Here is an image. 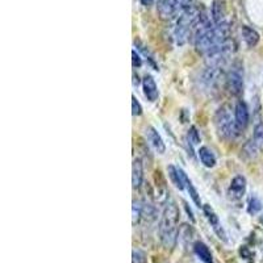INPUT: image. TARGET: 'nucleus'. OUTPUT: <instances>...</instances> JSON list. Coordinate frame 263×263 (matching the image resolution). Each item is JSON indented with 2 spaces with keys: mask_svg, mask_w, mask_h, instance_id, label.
Wrapping results in <instances>:
<instances>
[{
  "mask_svg": "<svg viewBox=\"0 0 263 263\" xmlns=\"http://www.w3.org/2000/svg\"><path fill=\"white\" fill-rule=\"evenodd\" d=\"M228 32H229V27L225 21L220 24H215L206 20L199 23L194 37L195 48L197 51L206 54L212 49L228 41Z\"/></svg>",
  "mask_w": 263,
  "mask_h": 263,
  "instance_id": "f257e3e1",
  "label": "nucleus"
},
{
  "mask_svg": "<svg viewBox=\"0 0 263 263\" xmlns=\"http://www.w3.org/2000/svg\"><path fill=\"white\" fill-rule=\"evenodd\" d=\"M179 208L174 201L164 206L158 227L161 243L166 249H173L178 241V222H179Z\"/></svg>",
  "mask_w": 263,
  "mask_h": 263,
  "instance_id": "f03ea898",
  "label": "nucleus"
},
{
  "mask_svg": "<svg viewBox=\"0 0 263 263\" xmlns=\"http://www.w3.org/2000/svg\"><path fill=\"white\" fill-rule=\"evenodd\" d=\"M199 16L200 15L195 7H190L184 12L180 13L177 24H175V29H174V39H175L177 45H184L187 42L191 30L200 23Z\"/></svg>",
  "mask_w": 263,
  "mask_h": 263,
  "instance_id": "7ed1b4c3",
  "label": "nucleus"
},
{
  "mask_svg": "<svg viewBox=\"0 0 263 263\" xmlns=\"http://www.w3.org/2000/svg\"><path fill=\"white\" fill-rule=\"evenodd\" d=\"M215 126L218 136L222 138L233 137L237 132L236 120L234 116H232V109L228 105H221L216 111Z\"/></svg>",
  "mask_w": 263,
  "mask_h": 263,
  "instance_id": "20e7f679",
  "label": "nucleus"
},
{
  "mask_svg": "<svg viewBox=\"0 0 263 263\" xmlns=\"http://www.w3.org/2000/svg\"><path fill=\"white\" fill-rule=\"evenodd\" d=\"M194 0H159L157 9L162 18L167 20V18L174 17V16L180 15L192 7Z\"/></svg>",
  "mask_w": 263,
  "mask_h": 263,
  "instance_id": "39448f33",
  "label": "nucleus"
},
{
  "mask_svg": "<svg viewBox=\"0 0 263 263\" xmlns=\"http://www.w3.org/2000/svg\"><path fill=\"white\" fill-rule=\"evenodd\" d=\"M228 88L234 96H241L243 92V69L239 63H234L228 74Z\"/></svg>",
  "mask_w": 263,
  "mask_h": 263,
  "instance_id": "423d86ee",
  "label": "nucleus"
},
{
  "mask_svg": "<svg viewBox=\"0 0 263 263\" xmlns=\"http://www.w3.org/2000/svg\"><path fill=\"white\" fill-rule=\"evenodd\" d=\"M203 211H204V215H205L206 220L210 221L211 227H212L213 232L217 234V237L221 241L227 242V233H225L224 228H222L221 222H220V218L218 216L216 215V212L213 211V208L211 205H203Z\"/></svg>",
  "mask_w": 263,
  "mask_h": 263,
  "instance_id": "0eeeda50",
  "label": "nucleus"
},
{
  "mask_svg": "<svg viewBox=\"0 0 263 263\" xmlns=\"http://www.w3.org/2000/svg\"><path fill=\"white\" fill-rule=\"evenodd\" d=\"M234 120H236L237 132H242L248 126L249 120H250L249 108L246 103L242 102V100L237 102L236 107H234Z\"/></svg>",
  "mask_w": 263,
  "mask_h": 263,
  "instance_id": "6e6552de",
  "label": "nucleus"
},
{
  "mask_svg": "<svg viewBox=\"0 0 263 263\" xmlns=\"http://www.w3.org/2000/svg\"><path fill=\"white\" fill-rule=\"evenodd\" d=\"M245 192H246L245 177H242V175H237V177H234L233 179H232V182H230L228 194H229V196L232 197L233 200H238V199H241V197L245 195Z\"/></svg>",
  "mask_w": 263,
  "mask_h": 263,
  "instance_id": "1a4fd4ad",
  "label": "nucleus"
},
{
  "mask_svg": "<svg viewBox=\"0 0 263 263\" xmlns=\"http://www.w3.org/2000/svg\"><path fill=\"white\" fill-rule=\"evenodd\" d=\"M146 138L149 141V144L153 146V149L156 150L158 154H164L166 145L163 142V138L161 137V135L154 126H147L146 128Z\"/></svg>",
  "mask_w": 263,
  "mask_h": 263,
  "instance_id": "9d476101",
  "label": "nucleus"
},
{
  "mask_svg": "<svg viewBox=\"0 0 263 263\" xmlns=\"http://www.w3.org/2000/svg\"><path fill=\"white\" fill-rule=\"evenodd\" d=\"M142 88H144V95L146 96V99L149 102L153 103L158 99V87H157L156 81H154V78H153L152 75H146V77L142 79Z\"/></svg>",
  "mask_w": 263,
  "mask_h": 263,
  "instance_id": "9b49d317",
  "label": "nucleus"
},
{
  "mask_svg": "<svg viewBox=\"0 0 263 263\" xmlns=\"http://www.w3.org/2000/svg\"><path fill=\"white\" fill-rule=\"evenodd\" d=\"M211 15L215 24H220L225 21V15H227V4L224 0H213L212 7H211Z\"/></svg>",
  "mask_w": 263,
  "mask_h": 263,
  "instance_id": "f8f14e48",
  "label": "nucleus"
},
{
  "mask_svg": "<svg viewBox=\"0 0 263 263\" xmlns=\"http://www.w3.org/2000/svg\"><path fill=\"white\" fill-rule=\"evenodd\" d=\"M144 180V164L140 158H136L132 166V185L133 189H140Z\"/></svg>",
  "mask_w": 263,
  "mask_h": 263,
  "instance_id": "ddd939ff",
  "label": "nucleus"
},
{
  "mask_svg": "<svg viewBox=\"0 0 263 263\" xmlns=\"http://www.w3.org/2000/svg\"><path fill=\"white\" fill-rule=\"evenodd\" d=\"M194 251L195 254L197 255V258L204 263H213V258H212V253L208 249V246L205 245L201 241H196L194 243Z\"/></svg>",
  "mask_w": 263,
  "mask_h": 263,
  "instance_id": "4468645a",
  "label": "nucleus"
},
{
  "mask_svg": "<svg viewBox=\"0 0 263 263\" xmlns=\"http://www.w3.org/2000/svg\"><path fill=\"white\" fill-rule=\"evenodd\" d=\"M241 33H242L243 41L246 42V45L249 48H254L258 42H259V33L254 28L249 27V25H243L242 29H241Z\"/></svg>",
  "mask_w": 263,
  "mask_h": 263,
  "instance_id": "2eb2a0df",
  "label": "nucleus"
},
{
  "mask_svg": "<svg viewBox=\"0 0 263 263\" xmlns=\"http://www.w3.org/2000/svg\"><path fill=\"white\" fill-rule=\"evenodd\" d=\"M168 177H170L173 184L177 187L178 190H183L185 187L184 180H183V170L179 167H175L173 164H170L167 167Z\"/></svg>",
  "mask_w": 263,
  "mask_h": 263,
  "instance_id": "dca6fc26",
  "label": "nucleus"
},
{
  "mask_svg": "<svg viewBox=\"0 0 263 263\" xmlns=\"http://www.w3.org/2000/svg\"><path fill=\"white\" fill-rule=\"evenodd\" d=\"M197 154H199V158H200L201 163H203L205 167L211 168L216 164V156L213 154V152L210 147L201 146L200 149H199V152H197Z\"/></svg>",
  "mask_w": 263,
  "mask_h": 263,
  "instance_id": "f3484780",
  "label": "nucleus"
},
{
  "mask_svg": "<svg viewBox=\"0 0 263 263\" xmlns=\"http://www.w3.org/2000/svg\"><path fill=\"white\" fill-rule=\"evenodd\" d=\"M183 180H184V185L185 189H187V191H189L190 196H191L192 201L195 203V205L199 206V208H203V205H201V199H200V195H199V192H197V190L195 189L194 184H192V182L190 180V178L187 177V174L183 171Z\"/></svg>",
  "mask_w": 263,
  "mask_h": 263,
  "instance_id": "a211bd4d",
  "label": "nucleus"
},
{
  "mask_svg": "<svg viewBox=\"0 0 263 263\" xmlns=\"http://www.w3.org/2000/svg\"><path fill=\"white\" fill-rule=\"evenodd\" d=\"M259 150H260L259 147L257 146V144H255L254 141H253V138H251V140H249L248 142H246V144L243 145V147H242V156L245 157V158H248V159L255 158Z\"/></svg>",
  "mask_w": 263,
  "mask_h": 263,
  "instance_id": "6ab92c4d",
  "label": "nucleus"
},
{
  "mask_svg": "<svg viewBox=\"0 0 263 263\" xmlns=\"http://www.w3.org/2000/svg\"><path fill=\"white\" fill-rule=\"evenodd\" d=\"M262 211V201L259 200V197L253 195L250 197V200H249V205H248V212L250 215H257Z\"/></svg>",
  "mask_w": 263,
  "mask_h": 263,
  "instance_id": "aec40b11",
  "label": "nucleus"
},
{
  "mask_svg": "<svg viewBox=\"0 0 263 263\" xmlns=\"http://www.w3.org/2000/svg\"><path fill=\"white\" fill-rule=\"evenodd\" d=\"M253 141H254L259 149H263V123H257L254 126L253 133Z\"/></svg>",
  "mask_w": 263,
  "mask_h": 263,
  "instance_id": "412c9836",
  "label": "nucleus"
},
{
  "mask_svg": "<svg viewBox=\"0 0 263 263\" xmlns=\"http://www.w3.org/2000/svg\"><path fill=\"white\" fill-rule=\"evenodd\" d=\"M142 217H144L146 221H154L157 218L156 208H154L152 204L145 203L144 205H142Z\"/></svg>",
  "mask_w": 263,
  "mask_h": 263,
  "instance_id": "4be33fe9",
  "label": "nucleus"
},
{
  "mask_svg": "<svg viewBox=\"0 0 263 263\" xmlns=\"http://www.w3.org/2000/svg\"><path fill=\"white\" fill-rule=\"evenodd\" d=\"M132 262L133 263H146V254L141 249H133L132 251Z\"/></svg>",
  "mask_w": 263,
  "mask_h": 263,
  "instance_id": "5701e85b",
  "label": "nucleus"
},
{
  "mask_svg": "<svg viewBox=\"0 0 263 263\" xmlns=\"http://www.w3.org/2000/svg\"><path fill=\"white\" fill-rule=\"evenodd\" d=\"M141 217H142V205L140 201H133V216H132L133 225L137 224Z\"/></svg>",
  "mask_w": 263,
  "mask_h": 263,
  "instance_id": "b1692460",
  "label": "nucleus"
},
{
  "mask_svg": "<svg viewBox=\"0 0 263 263\" xmlns=\"http://www.w3.org/2000/svg\"><path fill=\"white\" fill-rule=\"evenodd\" d=\"M187 140L189 142H191L192 145H197L200 144V136H199V132L195 126H191L189 129V133H187Z\"/></svg>",
  "mask_w": 263,
  "mask_h": 263,
  "instance_id": "393cba45",
  "label": "nucleus"
},
{
  "mask_svg": "<svg viewBox=\"0 0 263 263\" xmlns=\"http://www.w3.org/2000/svg\"><path fill=\"white\" fill-rule=\"evenodd\" d=\"M132 114L133 116H141L142 115V107L135 95L132 96Z\"/></svg>",
  "mask_w": 263,
  "mask_h": 263,
  "instance_id": "a878e982",
  "label": "nucleus"
},
{
  "mask_svg": "<svg viewBox=\"0 0 263 263\" xmlns=\"http://www.w3.org/2000/svg\"><path fill=\"white\" fill-rule=\"evenodd\" d=\"M132 65H133V67H141L142 66V58L136 50L132 51Z\"/></svg>",
  "mask_w": 263,
  "mask_h": 263,
  "instance_id": "bb28decb",
  "label": "nucleus"
},
{
  "mask_svg": "<svg viewBox=\"0 0 263 263\" xmlns=\"http://www.w3.org/2000/svg\"><path fill=\"white\" fill-rule=\"evenodd\" d=\"M184 204V208H185V212H187V215H189V217H190V220H191L192 222H195V217H194V213H192V211H191V208H189V204L185 203H183Z\"/></svg>",
  "mask_w": 263,
  "mask_h": 263,
  "instance_id": "cd10ccee",
  "label": "nucleus"
},
{
  "mask_svg": "<svg viewBox=\"0 0 263 263\" xmlns=\"http://www.w3.org/2000/svg\"><path fill=\"white\" fill-rule=\"evenodd\" d=\"M154 2H156V0H140V3L142 4L144 7L153 6V4H154Z\"/></svg>",
  "mask_w": 263,
  "mask_h": 263,
  "instance_id": "c85d7f7f",
  "label": "nucleus"
}]
</instances>
